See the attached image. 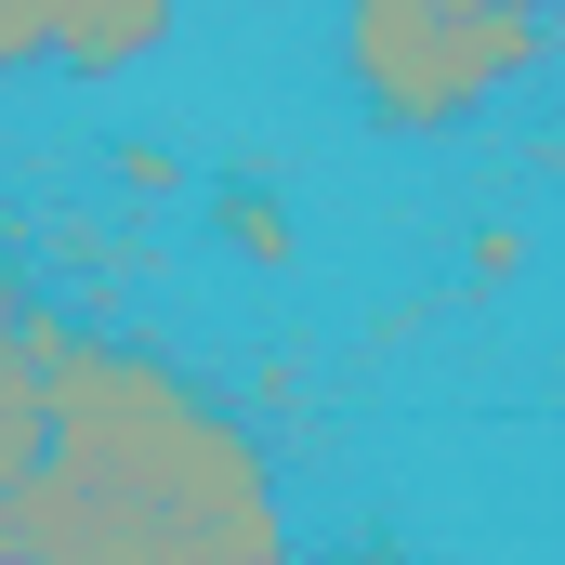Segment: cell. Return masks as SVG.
I'll use <instances>...</instances> for the list:
<instances>
[{
	"label": "cell",
	"instance_id": "8992f818",
	"mask_svg": "<svg viewBox=\"0 0 565 565\" xmlns=\"http://www.w3.org/2000/svg\"><path fill=\"white\" fill-rule=\"evenodd\" d=\"M119 198H184V158L171 145H119Z\"/></svg>",
	"mask_w": 565,
	"mask_h": 565
},
{
	"label": "cell",
	"instance_id": "5b68a950",
	"mask_svg": "<svg viewBox=\"0 0 565 565\" xmlns=\"http://www.w3.org/2000/svg\"><path fill=\"white\" fill-rule=\"evenodd\" d=\"M211 224H224V250H237V264H264V277L302 264V250H289V211L264 198V184H224V198H211Z\"/></svg>",
	"mask_w": 565,
	"mask_h": 565
},
{
	"label": "cell",
	"instance_id": "3957f363",
	"mask_svg": "<svg viewBox=\"0 0 565 565\" xmlns=\"http://www.w3.org/2000/svg\"><path fill=\"white\" fill-rule=\"evenodd\" d=\"M171 40V0H40V66L66 79H119Z\"/></svg>",
	"mask_w": 565,
	"mask_h": 565
},
{
	"label": "cell",
	"instance_id": "7a4b0ae2",
	"mask_svg": "<svg viewBox=\"0 0 565 565\" xmlns=\"http://www.w3.org/2000/svg\"><path fill=\"white\" fill-rule=\"evenodd\" d=\"M553 0H342V93L382 132H460L513 79H540Z\"/></svg>",
	"mask_w": 565,
	"mask_h": 565
},
{
	"label": "cell",
	"instance_id": "ba28073f",
	"mask_svg": "<svg viewBox=\"0 0 565 565\" xmlns=\"http://www.w3.org/2000/svg\"><path fill=\"white\" fill-rule=\"evenodd\" d=\"M40 316H53L40 289H13V277H0V329H40Z\"/></svg>",
	"mask_w": 565,
	"mask_h": 565
},
{
	"label": "cell",
	"instance_id": "277c9868",
	"mask_svg": "<svg viewBox=\"0 0 565 565\" xmlns=\"http://www.w3.org/2000/svg\"><path fill=\"white\" fill-rule=\"evenodd\" d=\"M53 329H66V316H40V329H0V473L40 447V355H53Z\"/></svg>",
	"mask_w": 565,
	"mask_h": 565
},
{
	"label": "cell",
	"instance_id": "52a82bcc",
	"mask_svg": "<svg viewBox=\"0 0 565 565\" xmlns=\"http://www.w3.org/2000/svg\"><path fill=\"white\" fill-rule=\"evenodd\" d=\"M0 66H40V0H0Z\"/></svg>",
	"mask_w": 565,
	"mask_h": 565
},
{
	"label": "cell",
	"instance_id": "6da1fadb",
	"mask_svg": "<svg viewBox=\"0 0 565 565\" xmlns=\"http://www.w3.org/2000/svg\"><path fill=\"white\" fill-rule=\"evenodd\" d=\"M13 565H277L289 500L250 408L119 329H53L40 447L0 473Z\"/></svg>",
	"mask_w": 565,
	"mask_h": 565
}]
</instances>
